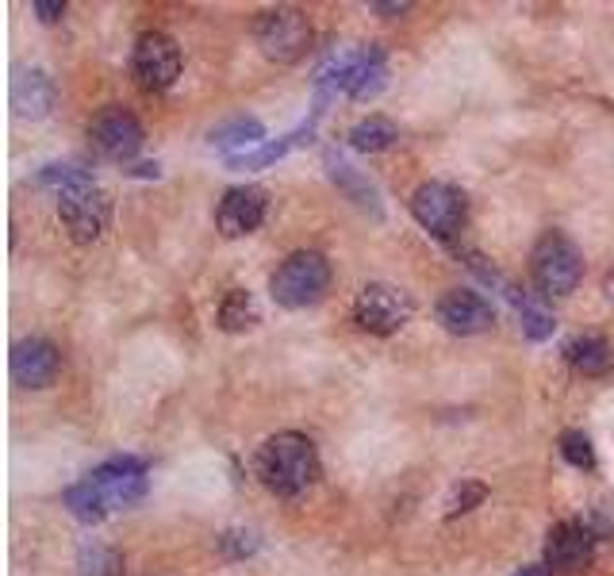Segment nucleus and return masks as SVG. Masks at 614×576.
I'll list each match as a JSON object with an SVG mask.
<instances>
[{"label":"nucleus","mask_w":614,"mask_h":576,"mask_svg":"<svg viewBox=\"0 0 614 576\" xmlns=\"http://www.w3.org/2000/svg\"><path fill=\"white\" fill-rule=\"evenodd\" d=\"M258 477L273 496H300L319 480V454L308 434L284 431L273 434L258 450Z\"/></svg>","instance_id":"obj_1"},{"label":"nucleus","mask_w":614,"mask_h":576,"mask_svg":"<svg viewBox=\"0 0 614 576\" xmlns=\"http://www.w3.org/2000/svg\"><path fill=\"white\" fill-rule=\"evenodd\" d=\"M326 285H331V262L315 251H297L277 266V274L269 277V292L281 308L300 311L308 303L323 300Z\"/></svg>","instance_id":"obj_2"},{"label":"nucleus","mask_w":614,"mask_h":576,"mask_svg":"<svg viewBox=\"0 0 614 576\" xmlns=\"http://www.w3.org/2000/svg\"><path fill=\"white\" fill-rule=\"evenodd\" d=\"M531 274L534 285L542 288V296H569L577 292L580 277H584V258H580L572 239H565L561 231H549L534 246Z\"/></svg>","instance_id":"obj_3"},{"label":"nucleus","mask_w":614,"mask_h":576,"mask_svg":"<svg viewBox=\"0 0 614 576\" xmlns=\"http://www.w3.org/2000/svg\"><path fill=\"white\" fill-rule=\"evenodd\" d=\"M58 220L74 243L89 246L104 235L108 220H112V200L104 189H97V181H81L58 192Z\"/></svg>","instance_id":"obj_4"},{"label":"nucleus","mask_w":614,"mask_h":576,"mask_svg":"<svg viewBox=\"0 0 614 576\" xmlns=\"http://www.w3.org/2000/svg\"><path fill=\"white\" fill-rule=\"evenodd\" d=\"M254 38H258L261 54H266L269 62H284V66H289V62L308 54L311 23L297 8H269V12H261L258 23H254Z\"/></svg>","instance_id":"obj_5"},{"label":"nucleus","mask_w":614,"mask_h":576,"mask_svg":"<svg viewBox=\"0 0 614 576\" xmlns=\"http://www.w3.org/2000/svg\"><path fill=\"white\" fill-rule=\"evenodd\" d=\"M411 215H415L426 235L442 239V243H454L465 223V192L446 181H426L411 197Z\"/></svg>","instance_id":"obj_6"},{"label":"nucleus","mask_w":614,"mask_h":576,"mask_svg":"<svg viewBox=\"0 0 614 576\" xmlns=\"http://www.w3.org/2000/svg\"><path fill=\"white\" fill-rule=\"evenodd\" d=\"M415 303L403 288L384 285V281H372L365 285L361 292L354 296V319L361 331L369 334H395L403 323L411 319Z\"/></svg>","instance_id":"obj_7"},{"label":"nucleus","mask_w":614,"mask_h":576,"mask_svg":"<svg viewBox=\"0 0 614 576\" xmlns=\"http://www.w3.org/2000/svg\"><path fill=\"white\" fill-rule=\"evenodd\" d=\"M131 69H135L138 85L150 92H161L181 77V46L166 35V31H143L131 51Z\"/></svg>","instance_id":"obj_8"},{"label":"nucleus","mask_w":614,"mask_h":576,"mask_svg":"<svg viewBox=\"0 0 614 576\" xmlns=\"http://www.w3.org/2000/svg\"><path fill=\"white\" fill-rule=\"evenodd\" d=\"M85 485L97 492V500L108 511L131 508V503H138L146 496V465L138 457H112L100 469H92L85 477Z\"/></svg>","instance_id":"obj_9"},{"label":"nucleus","mask_w":614,"mask_h":576,"mask_svg":"<svg viewBox=\"0 0 614 576\" xmlns=\"http://www.w3.org/2000/svg\"><path fill=\"white\" fill-rule=\"evenodd\" d=\"M89 139L104 158L112 162H131L138 151H143V123L120 104H108L92 115L89 123Z\"/></svg>","instance_id":"obj_10"},{"label":"nucleus","mask_w":614,"mask_h":576,"mask_svg":"<svg viewBox=\"0 0 614 576\" xmlns=\"http://www.w3.org/2000/svg\"><path fill=\"white\" fill-rule=\"evenodd\" d=\"M266 212H269L266 189H258V185H238V189L223 192L220 208H215V223H220V231L227 239H243L261 228Z\"/></svg>","instance_id":"obj_11"},{"label":"nucleus","mask_w":614,"mask_h":576,"mask_svg":"<svg viewBox=\"0 0 614 576\" xmlns=\"http://www.w3.org/2000/svg\"><path fill=\"white\" fill-rule=\"evenodd\" d=\"M438 323L449 334H484L495 323V308L472 288H454L438 300Z\"/></svg>","instance_id":"obj_12"},{"label":"nucleus","mask_w":614,"mask_h":576,"mask_svg":"<svg viewBox=\"0 0 614 576\" xmlns=\"http://www.w3.org/2000/svg\"><path fill=\"white\" fill-rule=\"evenodd\" d=\"M62 369V354L51 339H23L12 350V380L20 388H46L54 385Z\"/></svg>","instance_id":"obj_13"},{"label":"nucleus","mask_w":614,"mask_h":576,"mask_svg":"<svg viewBox=\"0 0 614 576\" xmlns=\"http://www.w3.org/2000/svg\"><path fill=\"white\" fill-rule=\"evenodd\" d=\"M595 539L584 523H557L546 542V565L561 573H577L592 562Z\"/></svg>","instance_id":"obj_14"},{"label":"nucleus","mask_w":614,"mask_h":576,"mask_svg":"<svg viewBox=\"0 0 614 576\" xmlns=\"http://www.w3.org/2000/svg\"><path fill=\"white\" fill-rule=\"evenodd\" d=\"M12 104L20 115L38 120V115H46L54 104V81L43 74V69H20L12 81Z\"/></svg>","instance_id":"obj_15"},{"label":"nucleus","mask_w":614,"mask_h":576,"mask_svg":"<svg viewBox=\"0 0 614 576\" xmlns=\"http://www.w3.org/2000/svg\"><path fill=\"white\" fill-rule=\"evenodd\" d=\"M565 357H569L572 369L584 373V377H607L614 369V346L607 339H600V334H580V339H572L569 346H565Z\"/></svg>","instance_id":"obj_16"},{"label":"nucleus","mask_w":614,"mask_h":576,"mask_svg":"<svg viewBox=\"0 0 614 576\" xmlns=\"http://www.w3.org/2000/svg\"><path fill=\"white\" fill-rule=\"evenodd\" d=\"M326 166H331V181L338 185L342 192H346L349 200H354L357 208H365V212H372V215H380V200H377V189H372L369 181H365L361 174H357L349 162H342V158H326Z\"/></svg>","instance_id":"obj_17"},{"label":"nucleus","mask_w":614,"mask_h":576,"mask_svg":"<svg viewBox=\"0 0 614 576\" xmlns=\"http://www.w3.org/2000/svg\"><path fill=\"white\" fill-rule=\"evenodd\" d=\"M212 146H220V151H246V146H261V139H266V128H261L254 115H238V120H227L220 123V128L212 131Z\"/></svg>","instance_id":"obj_18"},{"label":"nucleus","mask_w":614,"mask_h":576,"mask_svg":"<svg viewBox=\"0 0 614 576\" xmlns=\"http://www.w3.org/2000/svg\"><path fill=\"white\" fill-rule=\"evenodd\" d=\"M395 139H400V128H395L392 120H384V115H369V120H361V123L349 128V146L361 151V154L388 151Z\"/></svg>","instance_id":"obj_19"},{"label":"nucleus","mask_w":614,"mask_h":576,"mask_svg":"<svg viewBox=\"0 0 614 576\" xmlns=\"http://www.w3.org/2000/svg\"><path fill=\"white\" fill-rule=\"evenodd\" d=\"M384 54L377 51V46H369V51H361V66H357V77H354V89H349V97L354 100H369L377 97L380 89H384Z\"/></svg>","instance_id":"obj_20"},{"label":"nucleus","mask_w":614,"mask_h":576,"mask_svg":"<svg viewBox=\"0 0 614 576\" xmlns=\"http://www.w3.org/2000/svg\"><path fill=\"white\" fill-rule=\"evenodd\" d=\"M258 323V308H254V296L246 288H231L220 303V326L223 331H246V326Z\"/></svg>","instance_id":"obj_21"},{"label":"nucleus","mask_w":614,"mask_h":576,"mask_svg":"<svg viewBox=\"0 0 614 576\" xmlns=\"http://www.w3.org/2000/svg\"><path fill=\"white\" fill-rule=\"evenodd\" d=\"M77 576H123V557L112 546L89 542L77 554Z\"/></svg>","instance_id":"obj_22"},{"label":"nucleus","mask_w":614,"mask_h":576,"mask_svg":"<svg viewBox=\"0 0 614 576\" xmlns=\"http://www.w3.org/2000/svg\"><path fill=\"white\" fill-rule=\"evenodd\" d=\"M66 508L74 511L81 523H100V519L108 516V508L97 500V492H92L85 480H81V485H74V488H66Z\"/></svg>","instance_id":"obj_23"},{"label":"nucleus","mask_w":614,"mask_h":576,"mask_svg":"<svg viewBox=\"0 0 614 576\" xmlns=\"http://www.w3.org/2000/svg\"><path fill=\"white\" fill-rule=\"evenodd\" d=\"M518 319H523V334L531 342H546L554 334V315L538 300H518Z\"/></svg>","instance_id":"obj_24"},{"label":"nucleus","mask_w":614,"mask_h":576,"mask_svg":"<svg viewBox=\"0 0 614 576\" xmlns=\"http://www.w3.org/2000/svg\"><path fill=\"white\" fill-rule=\"evenodd\" d=\"M289 146H292V135H289V139H281V143H261L258 151L231 154L227 166H231V169H261V166H269V162L284 158V154H289Z\"/></svg>","instance_id":"obj_25"},{"label":"nucleus","mask_w":614,"mask_h":576,"mask_svg":"<svg viewBox=\"0 0 614 576\" xmlns=\"http://www.w3.org/2000/svg\"><path fill=\"white\" fill-rule=\"evenodd\" d=\"M38 185H54V189H74V185H81V181H92L89 177V169H81V166H74V162H54V166H43L38 169V177H35Z\"/></svg>","instance_id":"obj_26"},{"label":"nucleus","mask_w":614,"mask_h":576,"mask_svg":"<svg viewBox=\"0 0 614 576\" xmlns=\"http://www.w3.org/2000/svg\"><path fill=\"white\" fill-rule=\"evenodd\" d=\"M561 457L577 469H595V450L584 431H565L561 434Z\"/></svg>","instance_id":"obj_27"},{"label":"nucleus","mask_w":614,"mask_h":576,"mask_svg":"<svg viewBox=\"0 0 614 576\" xmlns=\"http://www.w3.org/2000/svg\"><path fill=\"white\" fill-rule=\"evenodd\" d=\"M484 496H488V488L480 485V480H465V485L454 492V500H449V516H457V511H472Z\"/></svg>","instance_id":"obj_28"},{"label":"nucleus","mask_w":614,"mask_h":576,"mask_svg":"<svg viewBox=\"0 0 614 576\" xmlns=\"http://www.w3.org/2000/svg\"><path fill=\"white\" fill-rule=\"evenodd\" d=\"M220 546H223V554H227V557H246V554H254V550H258V539H254V534H246V531H231V534H223V539H220Z\"/></svg>","instance_id":"obj_29"},{"label":"nucleus","mask_w":614,"mask_h":576,"mask_svg":"<svg viewBox=\"0 0 614 576\" xmlns=\"http://www.w3.org/2000/svg\"><path fill=\"white\" fill-rule=\"evenodd\" d=\"M31 12H35L43 23H54V20H62V15H66V4H62V0H35V4H31Z\"/></svg>","instance_id":"obj_30"},{"label":"nucleus","mask_w":614,"mask_h":576,"mask_svg":"<svg viewBox=\"0 0 614 576\" xmlns=\"http://www.w3.org/2000/svg\"><path fill=\"white\" fill-rule=\"evenodd\" d=\"M515 576H554L549 565H526V569H518Z\"/></svg>","instance_id":"obj_31"},{"label":"nucleus","mask_w":614,"mask_h":576,"mask_svg":"<svg viewBox=\"0 0 614 576\" xmlns=\"http://www.w3.org/2000/svg\"><path fill=\"white\" fill-rule=\"evenodd\" d=\"M377 12H408V4H372Z\"/></svg>","instance_id":"obj_32"}]
</instances>
